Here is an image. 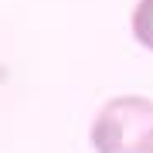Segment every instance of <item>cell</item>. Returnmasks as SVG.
I'll use <instances>...</instances> for the list:
<instances>
[{
    "instance_id": "cell-1",
    "label": "cell",
    "mask_w": 153,
    "mask_h": 153,
    "mask_svg": "<svg viewBox=\"0 0 153 153\" xmlns=\"http://www.w3.org/2000/svg\"><path fill=\"white\" fill-rule=\"evenodd\" d=\"M95 153H153V99L112 95L88 126Z\"/></svg>"
},
{
    "instance_id": "cell-2",
    "label": "cell",
    "mask_w": 153,
    "mask_h": 153,
    "mask_svg": "<svg viewBox=\"0 0 153 153\" xmlns=\"http://www.w3.org/2000/svg\"><path fill=\"white\" fill-rule=\"evenodd\" d=\"M129 27H133V38H136L140 48L153 51V0H136Z\"/></svg>"
}]
</instances>
